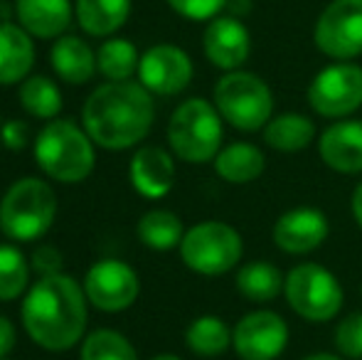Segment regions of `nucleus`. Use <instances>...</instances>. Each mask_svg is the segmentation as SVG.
Returning <instances> with one entry per match:
<instances>
[{
    "instance_id": "nucleus-29",
    "label": "nucleus",
    "mask_w": 362,
    "mask_h": 360,
    "mask_svg": "<svg viewBox=\"0 0 362 360\" xmlns=\"http://www.w3.org/2000/svg\"><path fill=\"white\" fill-rule=\"evenodd\" d=\"M81 360H139L136 348L124 333L114 328H96L81 343Z\"/></svg>"
},
{
    "instance_id": "nucleus-15",
    "label": "nucleus",
    "mask_w": 362,
    "mask_h": 360,
    "mask_svg": "<svg viewBox=\"0 0 362 360\" xmlns=\"http://www.w3.org/2000/svg\"><path fill=\"white\" fill-rule=\"evenodd\" d=\"M202 50L217 69L234 72V69H242V64L249 59L252 35L239 18L217 15L215 20L207 23L205 35H202Z\"/></svg>"
},
{
    "instance_id": "nucleus-18",
    "label": "nucleus",
    "mask_w": 362,
    "mask_h": 360,
    "mask_svg": "<svg viewBox=\"0 0 362 360\" xmlns=\"http://www.w3.org/2000/svg\"><path fill=\"white\" fill-rule=\"evenodd\" d=\"M72 13V0H15L18 23L40 40L62 37Z\"/></svg>"
},
{
    "instance_id": "nucleus-10",
    "label": "nucleus",
    "mask_w": 362,
    "mask_h": 360,
    "mask_svg": "<svg viewBox=\"0 0 362 360\" xmlns=\"http://www.w3.org/2000/svg\"><path fill=\"white\" fill-rule=\"evenodd\" d=\"M313 42L325 57L350 62L362 54V0H330L318 15Z\"/></svg>"
},
{
    "instance_id": "nucleus-34",
    "label": "nucleus",
    "mask_w": 362,
    "mask_h": 360,
    "mask_svg": "<svg viewBox=\"0 0 362 360\" xmlns=\"http://www.w3.org/2000/svg\"><path fill=\"white\" fill-rule=\"evenodd\" d=\"M28 129H25L20 121H10V124L3 126V141L8 149H23L25 141H28Z\"/></svg>"
},
{
    "instance_id": "nucleus-31",
    "label": "nucleus",
    "mask_w": 362,
    "mask_h": 360,
    "mask_svg": "<svg viewBox=\"0 0 362 360\" xmlns=\"http://www.w3.org/2000/svg\"><path fill=\"white\" fill-rule=\"evenodd\" d=\"M335 348L340 356L362 360V313H350L335 328Z\"/></svg>"
},
{
    "instance_id": "nucleus-32",
    "label": "nucleus",
    "mask_w": 362,
    "mask_h": 360,
    "mask_svg": "<svg viewBox=\"0 0 362 360\" xmlns=\"http://www.w3.org/2000/svg\"><path fill=\"white\" fill-rule=\"evenodd\" d=\"M177 15L187 20H215L229 0H165Z\"/></svg>"
},
{
    "instance_id": "nucleus-2",
    "label": "nucleus",
    "mask_w": 362,
    "mask_h": 360,
    "mask_svg": "<svg viewBox=\"0 0 362 360\" xmlns=\"http://www.w3.org/2000/svg\"><path fill=\"white\" fill-rule=\"evenodd\" d=\"M156 121L153 96L141 82H106L81 109V124L94 146L126 151L146 139Z\"/></svg>"
},
{
    "instance_id": "nucleus-19",
    "label": "nucleus",
    "mask_w": 362,
    "mask_h": 360,
    "mask_svg": "<svg viewBox=\"0 0 362 360\" xmlns=\"http://www.w3.org/2000/svg\"><path fill=\"white\" fill-rule=\"evenodd\" d=\"M35 62L33 35L23 25L0 23V87L25 82Z\"/></svg>"
},
{
    "instance_id": "nucleus-22",
    "label": "nucleus",
    "mask_w": 362,
    "mask_h": 360,
    "mask_svg": "<svg viewBox=\"0 0 362 360\" xmlns=\"http://www.w3.org/2000/svg\"><path fill=\"white\" fill-rule=\"evenodd\" d=\"M74 15L86 35L111 37L129 20L131 0H76Z\"/></svg>"
},
{
    "instance_id": "nucleus-16",
    "label": "nucleus",
    "mask_w": 362,
    "mask_h": 360,
    "mask_svg": "<svg viewBox=\"0 0 362 360\" xmlns=\"http://www.w3.org/2000/svg\"><path fill=\"white\" fill-rule=\"evenodd\" d=\"M320 161L343 175L362 173V121L340 119L320 134Z\"/></svg>"
},
{
    "instance_id": "nucleus-12",
    "label": "nucleus",
    "mask_w": 362,
    "mask_h": 360,
    "mask_svg": "<svg viewBox=\"0 0 362 360\" xmlns=\"http://www.w3.org/2000/svg\"><path fill=\"white\" fill-rule=\"evenodd\" d=\"M288 346V323L276 311L259 308L232 328V348L242 360H276Z\"/></svg>"
},
{
    "instance_id": "nucleus-3",
    "label": "nucleus",
    "mask_w": 362,
    "mask_h": 360,
    "mask_svg": "<svg viewBox=\"0 0 362 360\" xmlns=\"http://www.w3.org/2000/svg\"><path fill=\"white\" fill-rule=\"evenodd\" d=\"M35 161L47 178L81 182L96 166L94 141L69 119H54L35 139Z\"/></svg>"
},
{
    "instance_id": "nucleus-24",
    "label": "nucleus",
    "mask_w": 362,
    "mask_h": 360,
    "mask_svg": "<svg viewBox=\"0 0 362 360\" xmlns=\"http://www.w3.org/2000/svg\"><path fill=\"white\" fill-rule=\"evenodd\" d=\"M284 284H286V277L281 274V269L272 262L262 260L242 265V269L234 277L237 291L252 303H269L279 298V294L284 291Z\"/></svg>"
},
{
    "instance_id": "nucleus-7",
    "label": "nucleus",
    "mask_w": 362,
    "mask_h": 360,
    "mask_svg": "<svg viewBox=\"0 0 362 360\" xmlns=\"http://www.w3.org/2000/svg\"><path fill=\"white\" fill-rule=\"evenodd\" d=\"M244 242L232 225L207 220L192 225L180 242V260L187 269L202 277H222L242 262Z\"/></svg>"
},
{
    "instance_id": "nucleus-21",
    "label": "nucleus",
    "mask_w": 362,
    "mask_h": 360,
    "mask_svg": "<svg viewBox=\"0 0 362 360\" xmlns=\"http://www.w3.org/2000/svg\"><path fill=\"white\" fill-rule=\"evenodd\" d=\"M212 163H215V173L224 182L247 185V182L257 180L267 170V156H264V151L259 146L237 141V144L224 146Z\"/></svg>"
},
{
    "instance_id": "nucleus-17",
    "label": "nucleus",
    "mask_w": 362,
    "mask_h": 360,
    "mask_svg": "<svg viewBox=\"0 0 362 360\" xmlns=\"http://www.w3.org/2000/svg\"><path fill=\"white\" fill-rule=\"evenodd\" d=\"M129 178L139 195L160 200L175 185V161L160 146H144L131 158Z\"/></svg>"
},
{
    "instance_id": "nucleus-25",
    "label": "nucleus",
    "mask_w": 362,
    "mask_h": 360,
    "mask_svg": "<svg viewBox=\"0 0 362 360\" xmlns=\"http://www.w3.org/2000/svg\"><path fill=\"white\" fill-rule=\"evenodd\" d=\"M185 346L200 358H217L232 346V328L219 316H200L187 326Z\"/></svg>"
},
{
    "instance_id": "nucleus-33",
    "label": "nucleus",
    "mask_w": 362,
    "mask_h": 360,
    "mask_svg": "<svg viewBox=\"0 0 362 360\" xmlns=\"http://www.w3.org/2000/svg\"><path fill=\"white\" fill-rule=\"evenodd\" d=\"M33 269L40 272V277H49V274L62 272V252L54 250L49 245H40L33 255Z\"/></svg>"
},
{
    "instance_id": "nucleus-27",
    "label": "nucleus",
    "mask_w": 362,
    "mask_h": 360,
    "mask_svg": "<svg viewBox=\"0 0 362 360\" xmlns=\"http://www.w3.org/2000/svg\"><path fill=\"white\" fill-rule=\"evenodd\" d=\"M139 50L124 37H111L96 50V69L109 82H129L139 72Z\"/></svg>"
},
{
    "instance_id": "nucleus-1",
    "label": "nucleus",
    "mask_w": 362,
    "mask_h": 360,
    "mask_svg": "<svg viewBox=\"0 0 362 360\" xmlns=\"http://www.w3.org/2000/svg\"><path fill=\"white\" fill-rule=\"evenodd\" d=\"M86 294L69 274L40 277L23 298V326L33 343L62 353L74 348L86 331Z\"/></svg>"
},
{
    "instance_id": "nucleus-20",
    "label": "nucleus",
    "mask_w": 362,
    "mask_h": 360,
    "mask_svg": "<svg viewBox=\"0 0 362 360\" xmlns=\"http://www.w3.org/2000/svg\"><path fill=\"white\" fill-rule=\"evenodd\" d=\"M49 64L62 82L74 84V87L86 84L94 77V72H99L94 50L74 35H62L54 40L52 50H49Z\"/></svg>"
},
{
    "instance_id": "nucleus-35",
    "label": "nucleus",
    "mask_w": 362,
    "mask_h": 360,
    "mask_svg": "<svg viewBox=\"0 0 362 360\" xmlns=\"http://www.w3.org/2000/svg\"><path fill=\"white\" fill-rule=\"evenodd\" d=\"M15 348V326L10 318L0 316V360H5Z\"/></svg>"
},
{
    "instance_id": "nucleus-14",
    "label": "nucleus",
    "mask_w": 362,
    "mask_h": 360,
    "mask_svg": "<svg viewBox=\"0 0 362 360\" xmlns=\"http://www.w3.org/2000/svg\"><path fill=\"white\" fill-rule=\"evenodd\" d=\"M330 235L325 212L315 207H293L274 222L272 240L286 255H310Z\"/></svg>"
},
{
    "instance_id": "nucleus-26",
    "label": "nucleus",
    "mask_w": 362,
    "mask_h": 360,
    "mask_svg": "<svg viewBox=\"0 0 362 360\" xmlns=\"http://www.w3.org/2000/svg\"><path fill=\"white\" fill-rule=\"evenodd\" d=\"M139 240L144 242L148 250L168 252L173 247H180L185 230H182V220L170 210H148L139 220Z\"/></svg>"
},
{
    "instance_id": "nucleus-30",
    "label": "nucleus",
    "mask_w": 362,
    "mask_h": 360,
    "mask_svg": "<svg viewBox=\"0 0 362 360\" xmlns=\"http://www.w3.org/2000/svg\"><path fill=\"white\" fill-rule=\"evenodd\" d=\"M30 281V265L15 245H0V301L23 296Z\"/></svg>"
},
{
    "instance_id": "nucleus-23",
    "label": "nucleus",
    "mask_w": 362,
    "mask_h": 360,
    "mask_svg": "<svg viewBox=\"0 0 362 360\" xmlns=\"http://www.w3.org/2000/svg\"><path fill=\"white\" fill-rule=\"evenodd\" d=\"M315 129L313 119L305 114H296V111H286L279 114L264 126V141L267 146H272L274 151L281 153H298V151L308 149L315 141Z\"/></svg>"
},
{
    "instance_id": "nucleus-5",
    "label": "nucleus",
    "mask_w": 362,
    "mask_h": 360,
    "mask_svg": "<svg viewBox=\"0 0 362 360\" xmlns=\"http://www.w3.org/2000/svg\"><path fill=\"white\" fill-rule=\"evenodd\" d=\"M57 217V195L40 178H20L0 200V230L13 242H35Z\"/></svg>"
},
{
    "instance_id": "nucleus-13",
    "label": "nucleus",
    "mask_w": 362,
    "mask_h": 360,
    "mask_svg": "<svg viewBox=\"0 0 362 360\" xmlns=\"http://www.w3.org/2000/svg\"><path fill=\"white\" fill-rule=\"evenodd\" d=\"M192 59L177 45H153L146 50L139 64V79L151 94L175 96L192 82Z\"/></svg>"
},
{
    "instance_id": "nucleus-36",
    "label": "nucleus",
    "mask_w": 362,
    "mask_h": 360,
    "mask_svg": "<svg viewBox=\"0 0 362 360\" xmlns=\"http://www.w3.org/2000/svg\"><path fill=\"white\" fill-rule=\"evenodd\" d=\"M350 210H353V220L358 222V227L362 230V182H358L350 197Z\"/></svg>"
},
{
    "instance_id": "nucleus-37",
    "label": "nucleus",
    "mask_w": 362,
    "mask_h": 360,
    "mask_svg": "<svg viewBox=\"0 0 362 360\" xmlns=\"http://www.w3.org/2000/svg\"><path fill=\"white\" fill-rule=\"evenodd\" d=\"M303 360H343V358L335 356V353H310V356H305Z\"/></svg>"
},
{
    "instance_id": "nucleus-28",
    "label": "nucleus",
    "mask_w": 362,
    "mask_h": 360,
    "mask_svg": "<svg viewBox=\"0 0 362 360\" xmlns=\"http://www.w3.org/2000/svg\"><path fill=\"white\" fill-rule=\"evenodd\" d=\"M20 104L35 119H57L62 111V91L49 77L35 74L20 84Z\"/></svg>"
},
{
    "instance_id": "nucleus-8",
    "label": "nucleus",
    "mask_w": 362,
    "mask_h": 360,
    "mask_svg": "<svg viewBox=\"0 0 362 360\" xmlns=\"http://www.w3.org/2000/svg\"><path fill=\"white\" fill-rule=\"evenodd\" d=\"M284 296L303 321L325 323L340 313L345 294L333 272L315 262H303L286 274Z\"/></svg>"
},
{
    "instance_id": "nucleus-9",
    "label": "nucleus",
    "mask_w": 362,
    "mask_h": 360,
    "mask_svg": "<svg viewBox=\"0 0 362 360\" xmlns=\"http://www.w3.org/2000/svg\"><path fill=\"white\" fill-rule=\"evenodd\" d=\"M308 104L323 119H348L362 106V67L353 62L323 67L308 84Z\"/></svg>"
},
{
    "instance_id": "nucleus-4",
    "label": "nucleus",
    "mask_w": 362,
    "mask_h": 360,
    "mask_svg": "<svg viewBox=\"0 0 362 360\" xmlns=\"http://www.w3.org/2000/svg\"><path fill=\"white\" fill-rule=\"evenodd\" d=\"M217 106L200 96L182 101L168 121V144L180 161L192 166L210 163L222 151L224 126Z\"/></svg>"
},
{
    "instance_id": "nucleus-11",
    "label": "nucleus",
    "mask_w": 362,
    "mask_h": 360,
    "mask_svg": "<svg viewBox=\"0 0 362 360\" xmlns=\"http://www.w3.org/2000/svg\"><path fill=\"white\" fill-rule=\"evenodd\" d=\"M81 286H84L86 301L106 313L126 311L129 306H134L141 294L139 274L121 260H101L91 265Z\"/></svg>"
},
{
    "instance_id": "nucleus-38",
    "label": "nucleus",
    "mask_w": 362,
    "mask_h": 360,
    "mask_svg": "<svg viewBox=\"0 0 362 360\" xmlns=\"http://www.w3.org/2000/svg\"><path fill=\"white\" fill-rule=\"evenodd\" d=\"M151 360H182V358L173 356V353H160V356H156V358H151Z\"/></svg>"
},
{
    "instance_id": "nucleus-6",
    "label": "nucleus",
    "mask_w": 362,
    "mask_h": 360,
    "mask_svg": "<svg viewBox=\"0 0 362 360\" xmlns=\"http://www.w3.org/2000/svg\"><path fill=\"white\" fill-rule=\"evenodd\" d=\"M212 104L219 116L244 134L262 131L274 119V91L259 74L234 69L217 79Z\"/></svg>"
}]
</instances>
